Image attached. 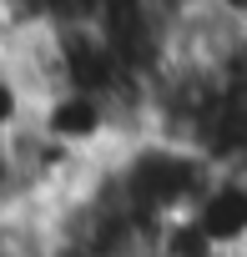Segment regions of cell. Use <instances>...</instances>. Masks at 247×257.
Returning a JSON list of instances; mask_svg holds the SVG:
<instances>
[{
    "label": "cell",
    "mask_w": 247,
    "mask_h": 257,
    "mask_svg": "<svg viewBox=\"0 0 247 257\" xmlns=\"http://www.w3.org/2000/svg\"><path fill=\"white\" fill-rule=\"evenodd\" d=\"M237 257H247V247H242V252H237Z\"/></svg>",
    "instance_id": "5b68a950"
},
{
    "label": "cell",
    "mask_w": 247,
    "mask_h": 257,
    "mask_svg": "<svg viewBox=\"0 0 247 257\" xmlns=\"http://www.w3.org/2000/svg\"><path fill=\"white\" fill-rule=\"evenodd\" d=\"M157 6H162L167 16H182V11H192V6H202V0H157Z\"/></svg>",
    "instance_id": "277c9868"
},
{
    "label": "cell",
    "mask_w": 247,
    "mask_h": 257,
    "mask_svg": "<svg viewBox=\"0 0 247 257\" xmlns=\"http://www.w3.org/2000/svg\"><path fill=\"white\" fill-rule=\"evenodd\" d=\"M31 116H36L41 132H51L61 147H71V152H81V157H101L106 147H116L121 137H127V132H121L116 106L101 101V96H86V91L41 96V101L31 106Z\"/></svg>",
    "instance_id": "6da1fadb"
},
{
    "label": "cell",
    "mask_w": 247,
    "mask_h": 257,
    "mask_svg": "<svg viewBox=\"0 0 247 257\" xmlns=\"http://www.w3.org/2000/svg\"><path fill=\"white\" fill-rule=\"evenodd\" d=\"M31 116V96H26V86L16 81V71L0 61V137L11 132V126H21Z\"/></svg>",
    "instance_id": "3957f363"
},
{
    "label": "cell",
    "mask_w": 247,
    "mask_h": 257,
    "mask_svg": "<svg viewBox=\"0 0 247 257\" xmlns=\"http://www.w3.org/2000/svg\"><path fill=\"white\" fill-rule=\"evenodd\" d=\"M187 217L202 227V237H207L222 257H237V252L247 247V177H237V172H212L207 187H202V197H197V207H192Z\"/></svg>",
    "instance_id": "7a4b0ae2"
}]
</instances>
